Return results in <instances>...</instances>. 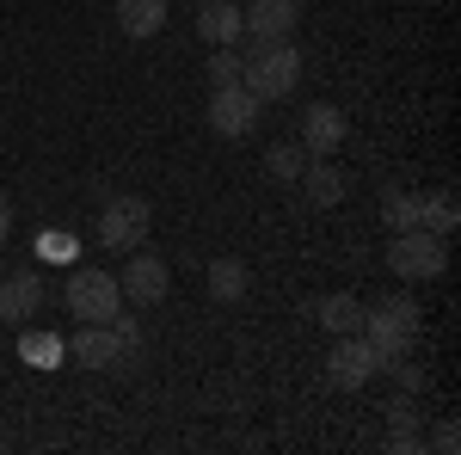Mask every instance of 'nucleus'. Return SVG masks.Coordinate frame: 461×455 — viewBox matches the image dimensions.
I'll list each match as a JSON object with an SVG mask.
<instances>
[{
	"mask_svg": "<svg viewBox=\"0 0 461 455\" xmlns=\"http://www.w3.org/2000/svg\"><path fill=\"white\" fill-rule=\"evenodd\" d=\"M419 332H425V314H419V302H412V296H375V308H363V339L375 345L382 363L412 357Z\"/></svg>",
	"mask_w": 461,
	"mask_h": 455,
	"instance_id": "nucleus-1",
	"label": "nucleus"
},
{
	"mask_svg": "<svg viewBox=\"0 0 461 455\" xmlns=\"http://www.w3.org/2000/svg\"><path fill=\"white\" fill-rule=\"evenodd\" d=\"M240 86H247L258 105L289 99V93L302 86V50H295V43H258L247 62H240Z\"/></svg>",
	"mask_w": 461,
	"mask_h": 455,
	"instance_id": "nucleus-2",
	"label": "nucleus"
},
{
	"mask_svg": "<svg viewBox=\"0 0 461 455\" xmlns=\"http://www.w3.org/2000/svg\"><path fill=\"white\" fill-rule=\"evenodd\" d=\"M388 265H393V278H406V283L443 278V271H449L443 234H430V228H400V234H393V246H388Z\"/></svg>",
	"mask_w": 461,
	"mask_h": 455,
	"instance_id": "nucleus-3",
	"label": "nucleus"
},
{
	"mask_svg": "<svg viewBox=\"0 0 461 455\" xmlns=\"http://www.w3.org/2000/svg\"><path fill=\"white\" fill-rule=\"evenodd\" d=\"M62 296H68L74 320H117L123 314V283L111 278V271H99V265H80Z\"/></svg>",
	"mask_w": 461,
	"mask_h": 455,
	"instance_id": "nucleus-4",
	"label": "nucleus"
},
{
	"mask_svg": "<svg viewBox=\"0 0 461 455\" xmlns=\"http://www.w3.org/2000/svg\"><path fill=\"white\" fill-rule=\"evenodd\" d=\"M382 376V357H375V345L363 339V332H339V345L326 350V382L345 387V394H357V387H369Z\"/></svg>",
	"mask_w": 461,
	"mask_h": 455,
	"instance_id": "nucleus-5",
	"label": "nucleus"
},
{
	"mask_svg": "<svg viewBox=\"0 0 461 455\" xmlns=\"http://www.w3.org/2000/svg\"><path fill=\"white\" fill-rule=\"evenodd\" d=\"M148 204L142 197H111L105 215H99V246H111V252H136V246L148 241Z\"/></svg>",
	"mask_w": 461,
	"mask_h": 455,
	"instance_id": "nucleus-6",
	"label": "nucleus"
},
{
	"mask_svg": "<svg viewBox=\"0 0 461 455\" xmlns=\"http://www.w3.org/2000/svg\"><path fill=\"white\" fill-rule=\"evenodd\" d=\"M210 130L228 141H240L258 130V99H252L247 86L234 80V86H210Z\"/></svg>",
	"mask_w": 461,
	"mask_h": 455,
	"instance_id": "nucleus-7",
	"label": "nucleus"
},
{
	"mask_svg": "<svg viewBox=\"0 0 461 455\" xmlns=\"http://www.w3.org/2000/svg\"><path fill=\"white\" fill-rule=\"evenodd\" d=\"M123 296L136 302V308H154V302H167V289H173V271H167V259L160 252H130V271H123Z\"/></svg>",
	"mask_w": 461,
	"mask_h": 455,
	"instance_id": "nucleus-8",
	"label": "nucleus"
},
{
	"mask_svg": "<svg viewBox=\"0 0 461 455\" xmlns=\"http://www.w3.org/2000/svg\"><path fill=\"white\" fill-rule=\"evenodd\" d=\"M74 363H86V369H117L130 345H123V332L111 326V320H80V332H74Z\"/></svg>",
	"mask_w": 461,
	"mask_h": 455,
	"instance_id": "nucleus-9",
	"label": "nucleus"
},
{
	"mask_svg": "<svg viewBox=\"0 0 461 455\" xmlns=\"http://www.w3.org/2000/svg\"><path fill=\"white\" fill-rule=\"evenodd\" d=\"M240 13H247L252 50H258V43H289L295 25H302V6H295V0H252V6H240Z\"/></svg>",
	"mask_w": 461,
	"mask_h": 455,
	"instance_id": "nucleus-10",
	"label": "nucleus"
},
{
	"mask_svg": "<svg viewBox=\"0 0 461 455\" xmlns=\"http://www.w3.org/2000/svg\"><path fill=\"white\" fill-rule=\"evenodd\" d=\"M37 308H43V278H37V271H6V278H0V320L25 326Z\"/></svg>",
	"mask_w": 461,
	"mask_h": 455,
	"instance_id": "nucleus-11",
	"label": "nucleus"
},
{
	"mask_svg": "<svg viewBox=\"0 0 461 455\" xmlns=\"http://www.w3.org/2000/svg\"><path fill=\"white\" fill-rule=\"evenodd\" d=\"M197 32L210 37L215 50H234V43L247 37V13H240V0H203V6H197Z\"/></svg>",
	"mask_w": 461,
	"mask_h": 455,
	"instance_id": "nucleus-12",
	"label": "nucleus"
},
{
	"mask_svg": "<svg viewBox=\"0 0 461 455\" xmlns=\"http://www.w3.org/2000/svg\"><path fill=\"white\" fill-rule=\"evenodd\" d=\"M302 197L314 204V210H332L339 197H345V173L332 167V154H308V167H302Z\"/></svg>",
	"mask_w": 461,
	"mask_h": 455,
	"instance_id": "nucleus-13",
	"label": "nucleus"
},
{
	"mask_svg": "<svg viewBox=\"0 0 461 455\" xmlns=\"http://www.w3.org/2000/svg\"><path fill=\"white\" fill-rule=\"evenodd\" d=\"M345 141V111L339 105H308L302 111V148L308 154H332Z\"/></svg>",
	"mask_w": 461,
	"mask_h": 455,
	"instance_id": "nucleus-14",
	"label": "nucleus"
},
{
	"mask_svg": "<svg viewBox=\"0 0 461 455\" xmlns=\"http://www.w3.org/2000/svg\"><path fill=\"white\" fill-rule=\"evenodd\" d=\"M247 289H252L247 259H234V252H228V259H210V296L215 302H240Z\"/></svg>",
	"mask_w": 461,
	"mask_h": 455,
	"instance_id": "nucleus-15",
	"label": "nucleus"
},
{
	"mask_svg": "<svg viewBox=\"0 0 461 455\" xmlns=\"http://www.w3.org/2000/svg\"><path fill=\"white\" fill-rule=\"evenodd\" d=\"M117 25L123 37H154L167 25V0H117Z\"/></svg>",
	"mask_w": 461,
	"mask_h": 455,
	"instance_id": "nucleus-16",
	"label": "nucleus"
},
{
	"mask_svg": "<svg viewBox=\"0 0 461 455\" xmlns=\"http://www.w3.org/2000/svg\"><path fill=\"white\" fill-rule=\"evenodd\" d=\"M314 314H320V326H326L332 339H339V332H363V302H357V296H345V289H339V296H326Z\"/></svg>",
	"mask_w": 461,
	"mask_h": 455,
	"instance_id": "nucleus-17",
	"label": "nucleus"
},
{
	"mask_svg": "<svg viewBox=\"0 0 461 455\" xmlns=\"http://www.w3.org/2000/svg\"><path fill=\"white\" fill-rule=\"evenodd\" d=\"M265 167H271V178H277V185H295V178H302V167H308V148H302V141H277V148L265 154Z\"/></svg>",
	"mask_w": 461,
	"mask_h": 455,
	"instance_id": "nucleus-18",
	"label": "nucleus"
},
{
	"mask_svg": "<svg viewBox=\"0 0 461 455\" xmlns=\"http://www.w3.org/2000/svg\"><path fill=\"white\" fill-rule=\"evenodd\" d=\"M419 210H425L419 191H388V197H382V222H388L393 234H400V228H419Z\"/></svg>",
	"mask_w": 461,
	"mask_h": 455,
	"instance_id": "nucleus-19",
	"label": "nucleus"
},
{
	"mask_svg": "<svg viewBox=\"0 0 461 455\" xmlns=\"http://www.w3.org/2000/svg\"><path fill=\"white\" fill-rule=\"evenodd\" d=\"M456 197L449 191H437V197H425V210H419V228H430V234H456Z\"/></svg>",
	"mask_w": 461,
	"mask_h": 455,
	"instance_id": "nucleus-20",
	"label": "nucleus"
},
{
	"mask_svg": "<svg viewBox=\"0 0 461 455\" xmlns=\"http://www.w3.org/2000/svg\"><path fill=\"white\" fill-rule=\"evenodd\" d=\"M382 413H388V424H393V431H419V406H412V394H393V400L382 406Z\"/></svg>",
	"mask_w": 461,
	"mask_h": 455,
	"instance_id": "nucleus-21",
	"label": "nucleus"
},
{
	"mask_svg": "<svg viewBox=\"0 0 461 455\" xmlns=\"http://www.w3.org/2000/svg\"><path fill=\"white\" fill-rule=\"evenodd\" d=\"M240 80V56L234 50H215L210 56V86H234Z\"/></svg>",
	"mask_w": 461,
	"mask_h": 455,
	"instance_id": "nucleus-22",
	"label": "nucleus"
},
{
	"mask_svg": "<svg viewBox=\"0 0 461 455\" xmlns=\"http://www.w3.org/2000/svg\"><path fill=\"white\" fill-rule=\"evenodd\" d=\"M382 369L400 382V394H419V387H425V369H419V363H406V357H393V363H382Z\"/></svg>",
	"mask_w": 461,
	"mask_h": 455,
	"instance_id": "nucleus-23",
	"label": "nucleus"
},
{
	"mask_svg": "<svg viewBox=\"0 0 461 455\" xmlns=\"http://www.w3.org/2000/svg\"><path fill=\"white\" fill-rule=\"evenodd\" d=\"M388 450H393V455H419V450H425V431H393Z\"/></svg>",
	"mask_w": 461,
	"mask_h": 455,
	"instance_id": "nucleus-24",
	"label": "nucleus"
},
{
	"mask_svg": "<svg viewBox=\"0 0 461 455\" xmlns=\"http://www.w3.org/2000/svg\"><path fill=\"white\" fill-rule=\"evenodd\" d=\"M430 450L456 455V450H461V431H456V424H437V437H430Z\"/></svg>",
	"mask_w": 461,
	"mask_h": 455,
	"instance_id": "nucleus-25",
	"label": "nucleus"
},
{
	"mask_svg": "<svg viewBox=\"0 0 461 455\" xmlns=\"http://www.w3.org/2000/svg\"><path fill=\"white\" fill-rule=\"evenodd\" d=\"M13 234V204H6V191H0V241Z\"/></svg>",
	"mask_w": 461,
	"mask_h": 455,
	"instance_id": "nucleus-26",
	"label": "nucleus"
}]
</instances>
